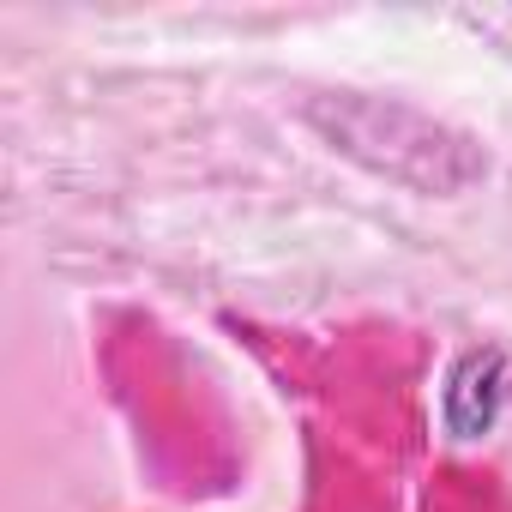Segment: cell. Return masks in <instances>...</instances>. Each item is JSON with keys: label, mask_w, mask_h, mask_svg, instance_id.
<instances>
[{"label": "cell", "mask_w": 512, "mask_h": 512, "mask_svg": "<svg viewBox=\"0 0 512 512\" xmlns=\"http://www.w3.org/2000/svg\"><path fill=\"white\" fill-rule=\"evenodd\" d=\"M308 121L332 139V151L368 163L386 181H404L416 193H458L470 187L488 157L476 151V139L440 127L434 115L392 103V97H326L308 103Z\"/></svg>", "instance_id": "1"}, {"label": "cell", "mask_w": 512, "mask_h": 512, "mask_svg": "<svg viewBox=\"0 0 512 512\" xmlns=\"http://www.w3.org/2000/svg\"><path fill=\"white\" fill-rule=\"evenodd\" d=\"M506 380H512L506 350H494V344L464 350L446 368V386H440V428H446V440H458V446L488 440L500 410H506Z\"/></svg>", "instance_id": "2"}]
</instances>
